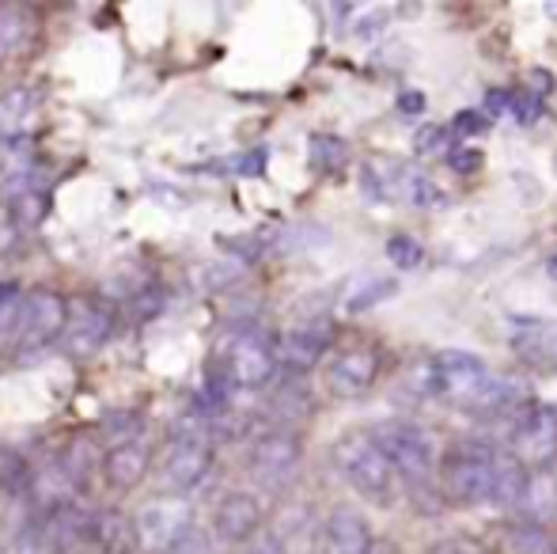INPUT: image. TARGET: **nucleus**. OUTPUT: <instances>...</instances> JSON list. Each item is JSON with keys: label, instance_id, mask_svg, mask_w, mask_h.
Returning <instances> with one entry per match:
<instances>
[{"label": "nucleus", "instance_id": "nucleus-1", "mask_svg": "<svg viewBox=\"0 0 557 554\" xmlns=\"http://www.w3.org/2000/svg\"><path fill=\"white\" fill-rule=\"evenodd\" d=\"M216 357H221V377L232 387H247V392H258L273 380L277 372V342L270 338L258 327H235L221 338L216 346Z\"/></svg>", "mask_w": 557, "mask_h": 554}, {"label": "nucleus", "instance_id": "nucleus-2", "mask_svg": "<svg viewBox=\"0 0 557 554\" xmlns=\"http://www.w3.org/2000/svg\"><path fill=\"white\" fill-rule=\"evenodd\" d=\"M213 471V441H209L206 415H186L171 433V448L160 464V479L175 490L178 497L198 490Z\"/></svg>", "mask_w": 557, "mask_h": 554}, {"label": "nucleus", "instance_id": "nucleus-3", "mask_svg": "<svg viewBox=\"0 0 557 554\" xmlns=\"http://www.w3.org/2000/svg\"><path fill=\"white\" fill-rule=\"evenodd\" d=\"M334 464L342 471V479L357 490L360 497L372 502H387L391 487H395V467L383 456V448L375 444L372 433H345L334 444Z\"/></svg>", "mask_w": 557, "mask_h": 554}, {"label": "nucleus", "instance_id": "nucleus-4", "mask_svg": "<svg viewBox=\"0 0 557 554\" xmlns=\"http://www.w3.org/2000/svg\"><path fill=\"white\" fill-rule=\"evenodd\" d=\"M497 452L485 444H455L441 464V494L447 505L490 502Z\"/></svg>", "mask_w": 557, "mask_h": 554}, {"label": "nucleus", "instance_id": "nucleus-5", "mask_svg": "<svg viewBox=\"0 0 557 554\" xmlns=\"http://www.w3.org/2000/svg\"><path fill=\"white\" fill-rule=\"evenodd\" d=\"M375 444L383 448V456L391 459L395 475H403L406 482L421 487V482L433 475V459H436V436L429 433L425 426L418 421H403V418H391L380 421L372 429Z\"/></svg>", "mask_w": 557, "mask_h": 554}, {"label": "nucleus", "instance_id": "nucleus-6", "mask_svg": "<svg viewBox=\"0 0 557 554\" xmlns=\"http://www.w3.org/2000/svg\"><path fill=\"white\" fill-rule=\"evenodd\" d=\"M69 300L53 288H30L20 300V319H15V342L20 354H38V349L53 346L65 338L69 331Z\"/></svg>", "mask_w": 557, "mask_h": 554}, {"label": "nucleus", "instance_id": "nucleus-7", "mask_svg": "<svg viewBox=\"0 0 557 554\" xmlns=\"http://www.w3.org/2000/svg\"><path fill=\"white\" fill-rule=\"evenodd\" d=\"M137 532V554H175L178 543L194 532V505L186 497H152L133 517Z\"/></svg>", "mask_w": 557, "mask_h": 554}, {"label": "nucleus", "instance_id": "nucleus-8", "mask_svg": "<svg viewBox=\"0 0 557 554\" xmlns=\"http://www.w3.org/2000/svg\"><path fill=\"white\" fill-rule=\"evenodd\" d=\"M304 459V441L293 429H270L250 444V475L262 482L265 490H281L296 479V467Z\"/></svg>", "mask_w": 557, "mask_h": 554}, {"label": "nucleus", "instance_id": "nucleus-9", "mask_svg": "<svg viewBox=\"0 0 557 554\" xmlns=\"http://www.w3.org/2000/svg\"><path fill=\"white\" fill-rule=\"evenodd\" d=\"M512 456L528 471H546L557 456V407L531 403L512 426Z\"/></svg>", "mask_w": 557, "mask_h": 554}, {"label": "nucleus", "instance_id": "nucleus-10", "mask_svg": "<svg viewBox=\"0 0 557 554\" xmlns=\"http://www.w3.org/2000/svg\"><path fill=\"white\" fill-rule=\"evenodd\" d=\"M433 369H436V395L451 403H467V407L493 380L482 357L467 354V349H441L433 357Z\"/></svg>", "mask_w": 557, "mask_h": 554}, {"label": "nucleus", "instance_id": "nucleus-11", "mask_svg": "<svg viewBox=\"0 0 557 554\" xmlns=\"http://www.w3.org/2000/svg\"><path fill=\"white\" fill-rule=\"evenodd\" d=\"M375 377H380V354L372 346L345 349L326 369V392L334 399H360V395L372 392Z\"/></svg>", "mask_w": 557, "mask_h": 554}, {"label": "nucleus", "instance_id": "nucleus-12", "mask_svg": "<svg viewBox=\"0 0 557 554\" xmlns=\"http://www.w3.org/2000/svg\"><path fill=\"white\" fill-rule=\"evenodd\" d=\"M331 338H334L331 319H308V323L293 327V331H285V334H281V342H277L281 365H288L293 372L315 369L319 357L331 349Z\"/></svg>", "mask_w": 557, "mask_h": 554}, {"label": "nucleus", "instance_id": "nucleus-13", "mask_svg": "<svg viewBox=\"0 0 557 554\" xmlns=\"http://www.w3.org/2000/svg\"><path fill=\"white\" fill-rule=\"evenodd\" d=\"M262 528V502L247 490H232L216 502L213 513V532L221 543H247Z\"/></svg>", "mask_w": 557, "mask_h": 554}, {"label": "nucleus", "instance_id": "nucleus-14", "mask_svg": "<svg viewBox=\"0 0 557 554\" xmlns=\"http://www.w3.org/2000/svg\"><path fill=\"white\" fill-rule=\"evenodd\" d=\"M372 528L349 505H337L323 525V554H375Z\"/></svg>", "mask_w": 557, "mask_h": 554}, {"label": "nucleus", "instance_id": "nucleus-15", "mask_svg": "<svg viewBox=\"0 0 557 554\" xmlns=\"http://www.w3.org/2000/svg\"><path fill=\"white\" fill-rule=\"evenodd\" d=\"M111 334H114V311L99 308V304H84L81 316L69 319V331L61 338V346L73 357H91L111 342Z\"/></svg>", "mask_w": 557, "mask_h": 554}, {"label": "nucleus", "instance_id": "nucleus-16", "mask_svg": "<svg viewBox=\"0 0 557 554\" xmlns=\"http://www.w3.org/2000/svg\"><path fill=\"white\" fill-rule=\"evenodd\" d=\"M148 467H152V452L145 441H125L103 452V479L111 490H137L145 482Z\"/></svg>", "mask_w": 557, "mask_h": 554}, {"label": "nucleus", "instance_id": "nucleus-17", "mask_svg": "<svg viewBox=\"0 0 557 554\" xmlns=\"http://www.w3.org/2000/svg\"><path fill=\"white\" fill-rule=\"evenodd\" d=\"M27 490H30V502H38L46 509V517H50V513H58V509H69V505H73V497L81 494V487H76V479L65 471V464H61V459L38 467V471L30 475Z\"/></svg>", "mask_w": 557, "mask_h": 554}, {"label": "nucleus", "instance_id": "nucleus-18", "mask_svg": "<svg viewBox=\"0 0 557 554\" xmlns=\"http://www.w3.org/2000/svg\"><path fill=\"white\" fill-rule=\"evenodd\" d=\"M470 407L482 418H520L523 410L531 407V395H528V384H520V380L497 377L485 384V392L478 395Z\"/></svg>", "mask_w": 557, "mask_h": 554}, {"label": "nucleus", "instance_id": "nucleus-19", "mask_svg": "<svg viewBox=\"0 0 557 554\" xmlns=\"http://www.w3.org/2000/svg\"><path fill=\"white\" fill-rule=\"evenodd\" d=\"M387 194L413 209H441L444 206V190L433 183V175H425V171L413 168V163H403V168L391 175Z\"/></svg>", "mask_w": 557, "mask_h": 554}, {"label": "nucleus", "instance_id": "nucleus-20", "mask_svg": "<svg viewBox=\"0 0 557 554\" xmlns=\"http://www.w3.org/2000/svg\"><path fill=\"white\" fill-rule=\"evenodd\" d=\"M516 509H520V517L528 525H543V528L557 517V475L550 467L528 475V487H523V497Z\"/></svg>", "mask_w": 557, "mask_h": 554}, {"label": "nucleus", "instance_id": "nucleus-21", "mask_svg": "<svg viewBox=\"0 0 557 554\" xmlns=\"http://www.w3.org/2000/svg\"><path fill=\"white\" fill-rule=\"evenodd\" d=\"M8 213H12L15 229L30 232L46 221V213H50V198H46V190L35 183V178L20 175V183L8 186Z\"/></svg>", "mask_w": 557, "mask_h": 554}, {"label": "nucleus", "instance_id": "nucleus-22", "mask_svg": "<svg viewBox=\"0 0 557 554\" xmlns=\"http://www.w3.org/2000/svg\"><path fill=\"white\" fill-rule=\"evenodd\" d=\"M91 547L99 554H137V532H133V520L125 513L103 509L96 513V525H91Z\"/></svg>", "mask_w": 557, "mask_h": 554}, {"label": "nucleus", "instance_id": "nucleus-23", "mask_svg": "<svg viewBox=\"0 0 557 554\" xmlns=\"http://www.w3.org/2000/svg\"><path fill=\"white\" fill-rule=\"evenodd\" d=\"M528 467L512 456V452H497V464H493V490H490V505L497 509H516L528 487Z\"/></svg>", "mask_w": 557, "mask_h": 554}, {"label": "nucleus", "instance_id": "nucleus-24", "mask_svg": "<svg viewBox=\"0 0 557 554\" xmlns=\"http://www.w3.org/2000/svg\"><path fill=\"white\" fill-rule=\"evenodd\" d=\"M493 554H557V540H554L550 532H546L543 525L516 520V525L500 528Z\"/></svg>", "mask_w": 557, "mask_h": 554}, {"label": "nucleus", "instance_id": "nucleus-25", "mask_svg": "<svg viewBox=\"0 0 557 554\" xmlns=\"http://www.w3.org/2000/svg\"><path fill=\"white\" fill-rule=\"evenodd\" d=\"M35 38V12L23 4H0V58H15Z\"/></svg>", "mask_w": 557, "mask_h": 554}, {"label": "nucleus", "instance_id": "nucleus-26", "mask_svg": "<svg viewBox=\"0 0 557 554\" xmlns=\"http://www.w3.org/2000/svg\"><path fill=\"white\" fill-rule=\"evenodd\" d=\"M35 111H38V88L20 84V88L4 91V96H0V137L20 134Z\"/></svg>", "mask_w": 557, "mask_h": 554}, {"label": "nucleus", "instance_id": "nucleus-27", "mask_svg": "<svg viewBox=\"0 0 557 554\" xmlns=\"http://www.w3.org/2000/svg\"><path fill=\"white\" fill-rule=\"evenodd\" d=\"M308 156H311V168L315 171H342L345 160H349V145L334 134H315L308 140Z\"/></svg>", "mask_w": 557, "mask_h": 554}, {"label": "nucleus", "instance_id": "nucleus-28", "mask_svg": "<svg viewBox=\"0 0 557 554\" xmlns=\"http://www.w3.org/2000/svg\"><path fill=\"white\" fill-rule=\"evenodd\" d=\"M395 278H372V281H360L357 288H349V296H345V311L349 316H360V311L375 308V304L391 300L395 296Z\"/></svg>", "mask_w": 557, "mask_h": 554}, {"label": "nucleus", "instance_id": "nucleus-29", "mask_svg": "<svg viewBox=\"0 0 557 554\" xmlns=\"http://www.w3.org/2000/svg\"><path fill=\"white\" fill-rule=\"evenodd\" d=\"M61 464H65V471L76 479V487H84L91 475V467H103V459L96 456V444L88 441V436H76L73 444H69V452L61 456Z\"/></svg>", "mask_w": 557, "mask_h": 554}, {"label": "nucleus", "instance_id": "nucleus-30", "mask_svg": "<svg viewBox=\"0 0 557 554\" xmlns=\"http://www.w3.org/2000/svg\"><path fill=\"white\" fill-rule=\"evenodd\" d=\"M387 259L395 262L398 270H418L421 259H425V247L413 236H391L387 239Z\"/></svg>", "mask_w": 557, "mask_h": 554}, {"label": "nucleus", "instance_id": "nucleus-31", "mask_svg": "<svg viewBox=\"0 0 557 554\" xmlns=\"http://www.w3.org/2000/svg\"><path fill=\"white\" fill-rule=\"evenodd\" d=\"M444 145H447V130L444 126H421L418 137H413V152H418V156H433V152H441Z\"/></svg>", "mask_w": 557, "mask_h": 554}, {"label": "nucleus", "instance_id": "nucleus-32", "mask_svg": "<svg viewBox=\"0 0 557 554\" xmlns=\"http://www.w3.org/2000/svg\"><path fill=\"white\" fill-rule=\"evenodd\" d=\"M429 554H493L490 547H482L478 540H470V535H451V540H441L429 547Z\"/></svg>", "mask_w": 557, "mask_h": 554}, {"label": "nucleus", "instance_id": "nucleus-33", "mask_svg": "<svg viewBox=\"0 0 557 554\" xmlns=\"http://www.w3.org/2000/svg\"><path fill=\"white\" fill-rule=\"evenodd\" d=\"M455 134L459 137H478V134H485L490 130V119L485 114H478V111H462V114H455Z\"/></svg>", "mask_w": 557, "mask_h": 554}, {"label": "nucleus", "instance_id": "nucleus-34", "mask_svg": "<svg viewBox=\"0 0 557 554\" xmlns=\"http://www.w3.org/2000/svg\"><path fill=\"white\" fill-rule=\"evenodd\" d=\"M482 163H485V152H478V148H459V152H451V171H459V175H474Z\"/></svg>", "mask_w": 557, "mask_h": 554}, {"label": "nucleus", "instance_id": "nucleus-35", "mask_svg": "<svg viewBox=\"0 0 557 554\" xmlns=\"http://www.w3.org/2000/svg\"><path fill=\"white\" fill-rule=\"evenodd\" d=\"M539 103H543V99H535L531 91H523V96H512V114L520 122H535L539 119Z\"/></svg>", "mask_w": 557, "mask_h": 554}, {"label": "nucleus", "instance_id": "nucleus-36", "mask_svg": "<svg viewBox=\"0 0 557 554\" xmlns=\"http://www.w3.org/2000/svg\"><path fill=\"white\" fill-rule=\"evenodd\" d=\"M550 88H554V76L546 73V69H531V73H528V91H531V96L543 99Z\"/></svg>", "mask_w": 557, "mask_h": 554}, {"label": "nucleus", "instance_id": "nucleus-37", "mask_svg": "<svg viewBox=\"0 0 557 554\" xmlns=\"http://www.w3.org/2000/svg\"><path fill=\"white\" fill-rule=\"evenodd\" d=\"M508 107H512V96H508V91L497 88V91H490V96H485V114H493V119H500Z\"/></svg>", "mask_w": 557, "mask_h": 554}, {"label": "nucleus", "instance_id": "nucleus-38", "mask_svg": "<svg viewBox=\"0 0 557 554\" xmlns=\"http://www.w3.org/2000/svg\"><path fill=\"white\" fill-rule=\"evenodd\" d=\"M398 111H403V114H421V111H425V96H421V91H406V96L398 99Z\"/></svg>", "mask_w": 557, "mask_h": 554}, {"label": "nucleus", "instance_id": "nucleus-39", "mask_svg": "<svg viewBox=\"0 0 557 554\" xmlns=\"http://www.w3.org/2000/svg\"><path fill=\"white\" fill-rule=\"evenodd\" d=\"M247 554H285V551H281L277 540H270V535H265V540H258Z\"/></svg>", "mask_w": 557, "mask_h": 554}, {"label": "nucleus", "instance_id": "nucleus-40", "mask_svg": "<svg viewBox=\"0 0 557 554\" xmlns=\"http://www.w3.org/2000/svg\"><path fill=\"white\" fill-rule=\"evenodd\" d=\"M546 361H550L554 369H557V331L546 334Z\"/></svg>", "mask_w": 557, "mask_h": 554}, {"label": "nucleus", "instance_id": "nucleus-41", "mask_svg": "<svg viewBox=\"0 0 557 554\" xmlns=\"http://www.w3.org/2000/svg\"><path fill=\"white\" fill-rule=\"evenodd\" d=\"M546 274H550V278H557V259H550V262H546Z\"/></svg>", "mask_w": 557, "mask_h": 554}, {"label": "nucleus", "instance_id": "nucleus-42", "mask_svg": "<svg viewBox=\"0 0 557 554\" xmlns=\"http://www.w3.org/2000/svg\"><path fill=\"white\" fill-rule=\"evenodd\" d=\"M96 554H99V551H96Z\"/></svg>", "mask_w": 557, "mask_h": 554}]
</instances>
